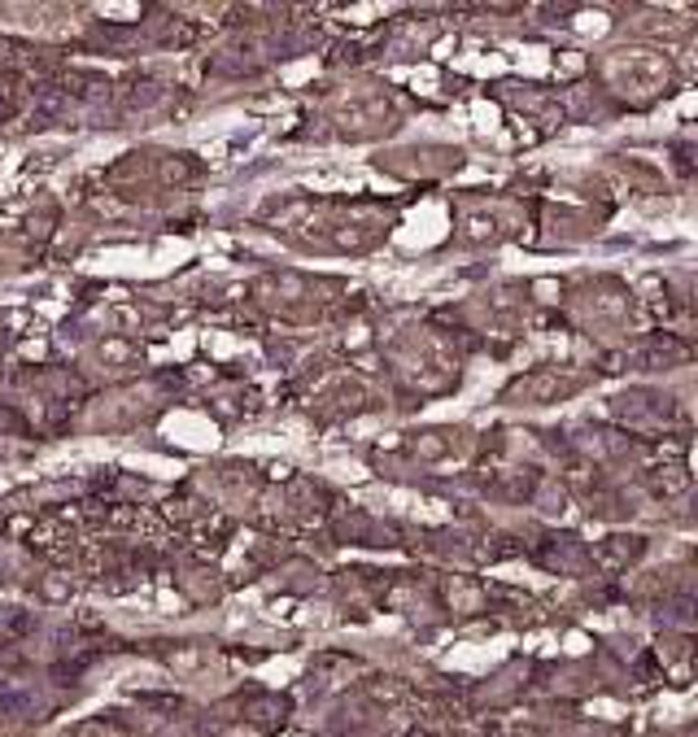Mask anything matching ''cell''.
I'll use <instances>...</instances> for the list:
<instances>
[{
	"label": "cell",
	"mask_w": 698,
	"mask_h": 737,
	"mask_svg": "<svg viewBox=\"0 0 698 737\" xmlns=\"http://www.w3.org/2000/svg\"><path fill=\"white\" fill-rule=\"evenodd\" d=\"M581 384H585L581 371H576V376L572 371H533V376H524L507 397H515V402H555V397L581 389Z\"/></svg>",
	"instance_id": "obj_1"
}]
</instances>
